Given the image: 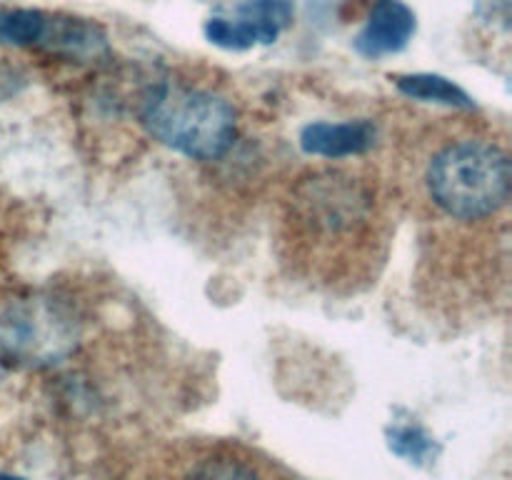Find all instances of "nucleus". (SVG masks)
<instances>
[{
  "instance_id": "1",
  "label": "nucleus",
  "mask_w": 512,
  "mask_h": 480,
  "mask_svg": "<svg viewBox=\"0 0 512 480\" xmlns=\"http://www.w3.org/2000/svg\"><path fill=\"white\" fill-rule=\"evenodd\" d=\"M140 120L158 143L193 160L223 158L238 133V115L228 100L210 90L173 83L150 90Z\"/></svg>"
},
{
  "instance_id": "2",
  "label": "nucleus",
  "mask_w": 512,
  "mask_h": 480,
  "mask_svg": "<svg viewBox=\"0 0 512 480\" xmlns=\"http://www.w3.org/2000/svg\"><path fill=\"white\" fill-rule=\"evenodd\" d=\"M510 188L508 153L485 140H460L430 160L428 190L435 205L453 218L480 220L498 213Z\"/></svg>"
},
{
  "instance_id": "3",
  "label": "nucleus",
  "mask_w": 512,
  "mask_h": 480,
  "mask_svg": "<svg viewBox=\"0 0 512 480\" xmlns=\"http://www.w3.org/2000/svg\"><path fill=\"white\" fill-rule=\"evenodd\" d=\"M78 345V320L73 310L50 295H30L0 315V353L5 360L50 368L68 358Z\"/></svg>"
},
{
  "instance_id": "4",
  "label": "nucleus",
  "mask_w": 512,
  "mask_h": 480,
  "mask_svg": "<svg viewBox=\"0 0 512 480\" xmlns=\"http://www.w3.org/2000/svg\"><path fill=\"white\" fill-rule=\"evenodd\" d=\"M418 20L410 5L403 0H378L370 8L368 20L355 35L353 45L363 58L378 60L385 55H395L413 40Z\"/></svg>"
},
{
  "instance_id": "5",
  "label": "nucleus",
  "mask_w": 512,
  "mask_h": 480,
  "mask_svg": "<svg viewBox=\"0 0 512 480\" xmlns=\"http://www.w3.org/2000/svg\"><path fill=\"white\" fill-rule=\"evenodd\" d=\"M378 143V128L370 120H345V123H310L300 130V148L318 158H350L363 155Z\"/></svg>"
},
{
  "instance_id": "6",
  "label": "nucleus",
  "mask_w": 512,
  "mask_h": 480,
  "mask_svg": "<svg viewBox=\"0 0 512 480\" xmlns=\"http://www.w3.org/2000/svg\"><path fill=\"white\" fill-rule=\"evenodd\" d=\"M395 85L403 95L413 100H423V103H438L448 105V108L473 110L475 103L458 83L438 73H413V75H398Z\"/></svg>"
},
{
  "instance_id": "7",
  "label": "nucleus",
  "mask_w": 512,
  "mask_h": 480,
  "mask_svg": "<svg viewBox=\"0 0 512 480\" xmlns=\"http://www.w3.org/2000/svg\"><path fill=\"white\" fill-rule=\"evenodd\" d=\"M385 440H388V448L393 450L398 458H405L408 463L425 468V465H433L440 455V443L423 428L420 423H415L413 418L408 420H393V423L385 428Z\"/></svg>"
},
{
  "instance_id": "8",
  "label": "nucleus",
  "mask_w": 512,
  "mask_h": 480,
  "mask_svg": "<svg viewBox=\"0 0 512 480\" xmlns=\"http://www.w3.org/2000/svg\"><path fill=\"white\" fill-rule=\"evenodd\" d=\"M53 13L35 8H0V45L43 48Z\"/></svg>"
},
{
  "instance_id": "9",
  "label": "nucleus",
  "mask_w": 512,
  "mask_h": 480,
  "mask_svg": "<svg viewBox=\"0 0 512 480\" xmlns=\"http://www.w3.org/2000/svg\"><path fill=\"white\" fill-rule=\"evenodd\" d=\"M238 15H243L245 20H250L258 28L263 45H270L293 23L295 0H248L238 10Z\"/></svg>"
},
{
  "instance_id": "10",
  "label": "nucleus",
  "mask_w": 512,
  "mask_h": 480,
  "mask_svg": "<svg viewBox=\"0 0 512 480\" xmlns=\"http://www.w3.org/2000/svg\"><path fill=\"white\" fill-rule=\"evenodd\" d=\"M203 30L210 43L225 50H250L255 45H263L258 28L243 15L238 18H220L218 15V18H210Z\"/></svg>"
},
{
  "instance_id": "11",
  "label": "nucleus",
  "mask_w": 512,
  "mask_h": 480,
  "mask_svg": "<svg viewBox=\"0 0 512 480\" xmlns=\"http://www.w3.org/2000/svg\"><path fill=\"white\" fill-rule=\"evenodd\" d=\"M188 480H260L258 475L250 468H245L243 463L230 458H210L203 460L193 473L188 475Z\"/></svg>"
},
{
  "instance_id": "12",
  "label": "nucleus",
  "mask_w": 512,
  "mask_h": 480,
  "mask_svg": "<svg viewBox=\"0 0 512 480\" xmlns=\"http://www.w3.org/2000/svg\"><path fill=\"white\" fill-rule=\"evenodd\" d=\"M0 480H25V478H18V475H8V473H0Z\"/></svg>"
},
{
  "instance_id": "13",
  "label": "nucleus",
  "mask_w": 512,
  "mask_h": 480,
  "mask_svg": "<svg viewBox=\"0 0 512 480\" xmlns=\"http://www.w3.org/2000/svg\"><path fill=\"white\" fill-rule=\"evenodd\" d=\"M3 373H5V358L3 353H0V378H3Z\"/></svg>"
}]
</instances>
